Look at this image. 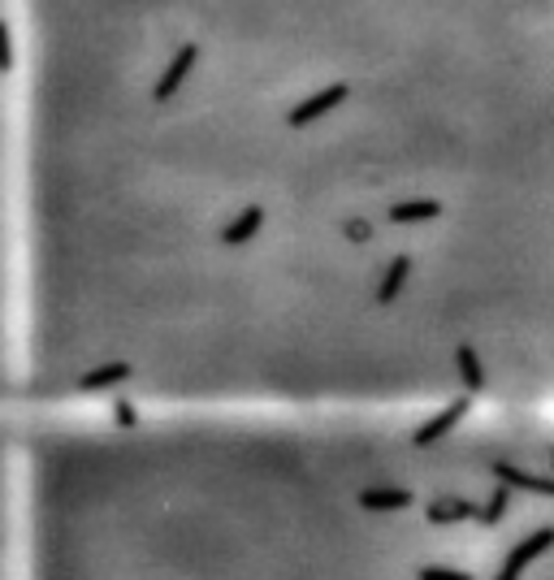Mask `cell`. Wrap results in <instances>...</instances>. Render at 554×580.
Segmentation results:
<instances>
[{
	"label": "cell",
	"mask_w": 554,
	"mask_h": 580,
	"mask_svg": "<svg viewBox=\"0 0 554 580\" xmlns=\"http://www.w3.org/2000/svg\"><path fill=\"white\" fill-rule=\"evenodd\" d=\"M22 412H325L554 191V0H13Z\"/></svg>",
	"instance_id": "6da1fadb"
},
{
	"label": "cell",
	"mask_w": 554,
	"mask_h": 580,
	"mask_svg": "<svg viewBox=\"0 0 554 580\" xmlns=\"http://www.w3.org/2000/svg\"><path fill=\"white\" fill-rule=\"evenodd\" d=\"M550 546H554V524H542V529L529 533L520 546H511V555L503 559V568H498V576H494V580H520L524 572H529V563L542 559Z\"/></svg>",
	"instance_id": "3957f363"
},
{
	"label": "cell",
	"mask_w": 554,
	"mask_h": 580,
	"mask_svg": "<svg viewBox=\"0 0 554 580\" xmlns=\"http://www.w3.org/2000/svg\"><path fill=\"white\" fill-rule=\"evenodd\" d=\"M18 403V48L13 0H0V412H18Z\"/></svg>",
	"instance_id": "7a4b0ae2"
},
{
	"label": "cell",
	"mask_w": 554,
	"mask_h": 580,
	"mask_svg": "<svg viewBox=\"0 0 554 580\" xmlns=\"http://www.w3.org/2000/svg\"><path fill=\"white\" fill-rule=\"evenodd\" d=\"M494 477L507 481L511 490H529V494L554 498V477H542V472H524L520 464H511V459H498V464H494Z\"/></svg>",
	"instance_id": "277c9868"
},
{
	"label": "cell",
	"mask_w": 554,
	"mask_h": 580,
	"mask_svg": "<svg viewBox=\"0 0 554 580\" xmlns=\"http://www.w3.org/2000/svg\"><path fill=\"white\" fill-rule=\"evenodd\" d=\"M507 507H511V485L498 481V490H490V503L481 507V524H485V529H498L503 516H507Z\"/></svg>",
	"instance_id": "5b68a950"
},
{
	"label": "cell",
	"mask_w": 554,
	"mask_h": 580,
	"mask_svg": "<svg viewBox=\"0 0 554 580\" xmlns=\"http://www.w3.org/2000/svg\"><path fill=\"white\" fill-rule=\"evenodd\" d=\"M550 464H554V451H550Z\"/></svg>",
	"instance_id": "8992f818"
}]
</instances>
